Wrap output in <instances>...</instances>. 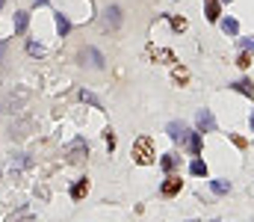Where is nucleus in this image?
I'll use <instances>...</instances> for the list:
<instances>
[{
    "label": "nucleus",
    "mask_w": 254,
    "mask_h": 222,
    "mask_svg": "<svg viewBox=\"0 0 254 222\" xmlns=\"http://www.w3.org/2000/svg\"><path fill=\"white\" fill-rule=\"evenodd\" d=\"M133 163H139V166L157 163V151H154V140L151 137H139L133 143Z\"/></svg>",
    "instance_id": "1"
},
{
    "label": "nucleus",
    "mask_w": 254,
    "mask_h": 222,
    "mask_svg": "<svg viewBox=\"0 0 254 222\" xmlns=\"http://www.w3.org/2000/svg\"><path fill=\"white\" fill-rule=\"evenodd\" d=\"M195 128H198V134H213V131H216V116H213L210 110H198Z\"/></svg>",
    "instance_id": "2"
},
{
    "label": "nucleus",
    "mask_w": 254,
    "mask_h": 222,
    "mask_svg": "<svg viewBox=\"0 0 254 222\" xmlns=\"http://www.w3.org/2000/svg\"><path fill=\"white\" fill-rule=\"evenodd\" d=\"M181 187H184V181H181V175H175V172H169V175H166V181H163V187H160V193H163L166 199H172V196H178V193H181Z\"/></svg>",
    "instance_id": "3"
},
{
    "label": "nucleus",
    "mask_w": 254,
    "mask_h": 222,
    "mask_svg": "<svg viewBox=\"0 0 254 222\" xmlns=\"http://www.w3.org/2000/svg\"><path fill=\"white\" fill-rule=\"evenodd\" d=\"M86 151H89L86 140H74V143L68 146V160H71V163H80V160L86 157Z\"/></svg>",
    "instance_id": "4"
},
{
    "label": "nucleus",
    "mask_w": 254,
    "mask_h": 222,
    "mask_svg": "<svg viewBox=\"0 0 254 222\" xmlns=\"http://www.w3.org/2000/svg\"><path fill=\"white\" fill-rule=\"evenodd\" d=\"M166 134H169L175 143H184L190 131H187V125H184V122H169V125H166Z\"/></svg>",
    "instance_id": "5"
},
{
    "label": "nucleus",
    "mask_w": 254,
    "mask_h": 222,
    "mask_svg": "<svg viewBox=\"0 0 254 222\" xmlns=\"http://www.w3.org/2000/svg\"><path fill=\"white\" fill-rule=\"evenodd\" d=\"M148 57L154 63H178V57L172 51H166V48H148Z\"/></svg>",
    "instance_id": "6"
},
{
    "label": "nucleus",
    "mask_w": 254,
    "mask_h": 222,
    "mask_svg": "<svg viewBox=\"0 0 254 222\" xmlns=\"http://www.w3.org/2000/svg\"><path fill=\"white\" fill-rule=\"evenodd\" d=\"M184 143H187V148H190L192 157H198V154H201V134H198V131H190Z\"/></svg>",
    "instance_id": "7"
},
{
    "label": "nucleus",
    "mask_w": 254,
    "mask_h": 222,
    "mask_svg": "<svg viewBox=\"0 0 254 222\" xmlns=\"http://www.w3.org/2000/svg\"><path fill=\"white\" fill-rule=\"evenodd\" d=\"M86 193H89V178H80V181L71 187V199H74V202H80Z\"/></svg>",
    "instance_id": "8"
},
{
    "label": "nucleus",
    "mask_w": 254,
    "mask_h": 222,
    "mask_svg": "<svg viewBox=\"0 0 254 222\" xmlns=\"http://www.w3.org/2000/svg\"><path fill=\"white\" fill-rule=\"evenodd\" d=\"M210 190H213L216 196H225V193H231V181H225V178H213V181H210Z\"/></svg>",
    "instance_id": "9"
},
{
    "label": "nucleus",
    "mask_w": 254,
    "mask_h": 222,
    "mask_svg": "<svg viewBox=\"0 0 254 222\" xmlns=\"http://www.w3.org/2000/svg\"><path fill=\"white\" fill-rule=\"evenodd\" d=\"M219 18H222V3H219V0H207V21L216 24Z\"/></svg>",
    "instance_id": "10"
},
{
    "label": "nucleus",
    "mask_w": 254,
    "mask_h": 222,
    "mask_svg": "<svg viewBox=\"0 0 254 222\" xmlns=\"http://www.w3.org/2000/svg\"><path fill=\"white\" fill-rule=\"evenodd\" d=\"M166 18H169V24H172V30H175V33H184V30L190 27V21H187L184 15H166Z\"/></svg>",
    "instance_id": "11"
},
{
    "label": "nucleus",
    "mask_w": 254,
    "mask_h": 222,
    "mask_svg": "<svg viewBox=\"0 0 254 222\" xmlns=\"http://www.w3.org/2000/svg\"><path fill=\"white\" fill-rule=\"evenodd\" d=\"M219 24H222V30H225L228 36H240V21H237V18H222Z\"/></svg>",
    "instance_id": "12"
},
{
    "label": "nucleus",
    "mask_w": 254,
    "mask_h": 222,
    "mask_svg": "<svg viewBox=\"0 0 254 222\" xmlns=\"http://www.w3.org/2000/svg\"><path fill=\"white\" fill-rule=\"evenodd\" d=\"M160 166H163L166 175L175 172V169H178V154H163V157H160Z\"/></svg>",
    "instance_id": "13"
},
{
    "label": "nucleus",
    "mask_w": 254,
    "mask_h": 222,
    "mask_svg": "<svg viewBox=\"0 0 254 222\" xmlns=\"http://www.w3.org/2000/svg\"><path fill=\"white\" fill-rule=\"evenodd\" d=\"M190 172L195 175V178H207V163H204L201 157H195V160L190 163Z\"/></svg>",
    "instance_id": "14"
},
{
    "label": "nucleus",
    "mask_w": 254,
    "mask_h": 222,
    "mask_svg": "<svg viewBox=\"0 0 254 222\" xmlns=\"http://www.w3.org/2000/svg\"><path fill=\"white\" fill-rule=\"evenodd\" d=\"M172 77H175V83H181V86H184V83H190V69L175 66V69H172Z\"/></svg>",
    "instance_id": "15"
},
{
    "label": "nucleus",
    "mask_w": 254,
    "mask_h": 222,
    "mask_svg": "<svg viewBox=\"0 0 254 222\" xmlns=\"http://www.w3.org/2000/svg\"><path fill=\"white\" fill-rule=\"evenodd\" d=\"M234 89H237V92H243V95H249V98H254V83H252V80H237V83H234Z\"/></svg>",
    "instance_id": "16"
},
{
    "label": "nucleus",
    "mask_w": 254,
    "mask_h": 222,
    "mask_svg": "<svg viewBox=\"0 0 254 222\" xmlns=\"http://www.w3.org/2000/svg\"><path fill=\"white\" fill-rule=\"evenodd\" d=\"M107 21H110L113 27H119V24H122V6H110V9H107Z\"/></svg>",
    "instance_id": "17"
},
{
    "label": "nucleus",
    "mask_w": 254,
    "mask_h": 222,
    "mask_svg": "<svg viewBox=\"0 0 254 222\" xmlns=\"http://www.w3.org/2000/svg\"><path fill=\"white\" fill-rule=\"evenodd\" d=\"M27 24H30V15L27 12H15V33H24Z\"/></svg>",
    "instance_id": "18"
},
{
    "label": "nucleus",
    "mask_w": 254,
    "mask_h": 222,
    "mask_svg": "<svg viewBox=\"0 0 254 222\" xmlns=\"http://www.w3.org/2000/svg\"><path fill=\"white\" fill-rule=\"evenodd\" d=\"M80 101H86V104H92L95 110H104V104H101V98H98V95H92V92H86V89L80 92Z\"/></svg>",
    "instance_id": "19"
},
{
    "label": "nucleus",
    "mask_w": 254,
    "mask_h": 222,
    "mask_svg": "<svg viewBox=\"0 0 254 222\" xmlns=\"http://www.w3.org/2000/svg\"><path fill=\"white\" fill-rule=\"evenodd\" d=\"M57 30H60V36H68L71 33V21L65 18L63 12H57Z\"/></svg>",
    "instance_id": "20"
},
{
    "label": "nucleus",
    "mask_w": 254,
    "mask_h": 222,
    "mask_svg": "<svg viewBox=\"0 0 254 222\" xmlns=\"http://www.w3.org/2000/svg\"><path fill=\"white\" fill-rule=\"evenodd\" d=\"M86 57L92 60V66H95V69H104V57H101V51H95V48H86Z\"/></svg>",
    "instance_id": "21"
},
{
    "label": "nucleus",
    "mask_w": 254,
    "mask_h": 222,
    "mask_svg": "<svg viewBox=\"0 0 254 222\" xmlns=\"http://www.w3.org/2000/svg\"><path fill=\"white\" fill-rule=\"evenodd\" d=\"M237 66H240L243 72H246V69H252V51H243V54H240V60H237Z\"/></svg>",
    "instance_id": "22"
},
{
    "label": "nucleus",
    "mask_w": 254,
    "mask_h": 222,
    "mask_svg": "<svg viewBox=\"0 0 254 222\" xmlns=\"http://www.w3.org/2000/svg\"><path fill=\"white\" fill-rule=\"evenodd\" d=\"M27 54H30V57H45V48L36 45V42H27Z\"/></svg>",
    "instance_id": "23"
},
{
    "label": "nucleus",
    "mask_w": 254,
    "mask_h": 222,
    "mask_svg": "<svg viewBox=\"0 0 254 222\" xmlns=\"http://www.w3.org/2000/svg\"><path fill=\"white\" fill-rule=\"evenodd\" d=\"M228 140H231L237 148H249V140H246V137H240V134H228Z\"/></svg>",
    "instance_id": "24"
},
{
    "label": "nucleus",
    "mask_w": 254,
    "mask_h": 222,
    "mask_svg": "<svg viewBox=\"0 0 254 222\" xmlns=\"http://www.w3.org/2000/svg\"><path fill=\"white\" fill-rule=\"evenodd\" d=\"M104 140H107V148H110V151H116V134H113L110 128L104 131Z\"/></svg>",
    "instance_id": "25"
},
{
    "label": "nucleus",
    "mask_w": 254,
    "mask_h": 222,
    "mask_svg": "<svg viewBox=\"0 0 254 222\" xmlns=\"http://www.w3.org/2000/svg\"><path fill=\"white\" fill-rule=\"evenodd\" d=\"M240 45H243V51H252V54H254V39H243Z\"/></svg>",
    "instance_id": "26"
},
{
    "label": "nucleus",
    "mask_w": 254,
    "mask_h": 222,
    "mask_svg": "<svg viewBox=\"0 0 254 222\" xmlns=\"http://www.w3.org/2000/svg\"><path fill=\"white\" fill-rule=\"evenodd\" d=\"M3 54H6V42H0V60H3Z\"/></svg>",
    "instance_id": "27"
},
{
    "label": "nucleus",
    "mask_w": 254,
    "mask_h": 222,
    "mask_svg": "<svg viewBox=\"0 0 254 222\" xmlns=\"http://www.w3.org/2000/svg\"><path fill=\"white\" fill-rule=\"evenodd\" d=\"M36 6H48V0H36Z\"/></svg>",
    "instance_id": "28"
},
{
    "label": "nucleus",
    "mask_w": 254,
    "mask_h": 222,
    "mask_svg": "<svg viewBox=\"0 0 254 222\" xmlns=\"http://www.w3.org/2000/svg\"><path fill=\"white\" fill-rule=\"evenodd\" d=\"M252 131H254V113H252Z\"/></svg>",
    "instance_id": "29"
},
{
    "label": "nucleus",
    "mask_w": 254,
    "mask_h": 222,
    "mask_svg": "<svg viewBox=\"0 0 254 222\" xmlns=\"http://www.w3.org/2000/svg\"><path fill=\"white\" fill-rule=\"evenodd\" d=\"M219 3H231V0H219Z\"/></svg>",
    "instance_id": "30"
},
{
    "label": "nucleus",
    "mask_w": 254,
    "mask_h": 222,
    "mask_svg": "<svg viewBox=\"0 0 254 222\" xmlns=\"http://www.w3.org/2000/svg\"><path fill=\"white\" fill-rule=\"evenodd\" d=\"M3 3H6V0H0V9H3Z\"/></svg>",
    "instance_id": "31"
},
{
    "label": "nucleus",
    "mask_w": 254,
    "mask_h": 222,
    "mask_svg": "<svg viewBox=\"0 0 254 222\" xmlns=\"http://www.w3.org/2000/svg\"><path fill=\"white\" fill-rule=\"evenodd\" d=\"M210 222H219V220H210Z\"/></svg>",
    "instance_id": "32"
},
{
    "label": "nucleus",
    "mask_w": 254,
    "mask_h": 222,
    "mask_svg": "<svg viewBox=\"0 0 254 222\" xmlns=\"http://www.w3.org/2000/svg\"><path fill=\"white\" fill-rule=\"evenodd\" d=\"M187 222H195V220H187Z\"/></svg>",
    "instance_id": "33"
}]
</instances>
